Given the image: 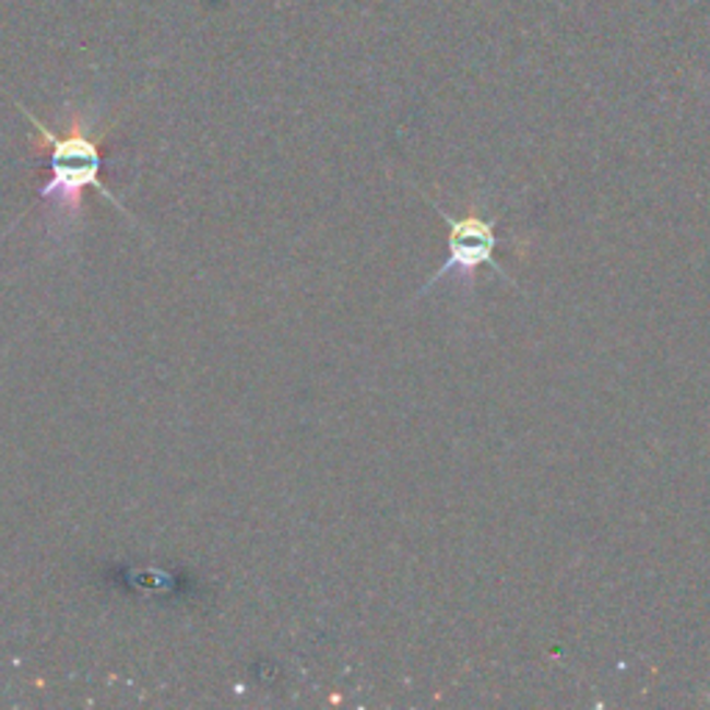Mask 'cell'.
<instances>
[{"mask_svg": "<svg viewBox=\"0 0 710 710\" xmlns=\"http://www.w3.org/2000/svg\"><path fill=\"white\" fill-rule=\"evenodd\" d=\"M31 117V115H28ZM34 120V117H31ZM34 128L39 131L37 147L48 151L50 162V178L43 189H39V200L48 203L54 209L56 217L75 220L84 209V189L92 187L97 192H103L109 200L111 192L103 187L100 169H103V151L100 139L92 137L86 131L84 120L75 117L70 131L56 137L54 131L43 126L39 120H34Z\"/></svg>", "mask_w": 710, "mask_h": 710, "instance_id": "6da1fadb", "label": "cell"}, {"mask_svg": "<svg viewBox=\"0 0 710 710\" xmlns=\"http://www.w3.org/2000/svg\"><path fill=\"white\" fill-rule=\"evenodd\" d=\"M439 214L445 217L447 228H450V236H447L450 256H447L445 264L434 272V277L425 283V289L422 292H428L434 283H439L441 277L447 275H455L458 281H464L470 289H475V275L483 264H488L494 272H500L502 277L511 281V275L494 259V247H497V223H494V220H483L475 211H470V214L461 220L450 217V214L441 209Z\"/></svg>", "mask_w": 710, "mask_h": 710, "instance_id": "7a4b0ae2", "label": "cell"}]
</instances>
